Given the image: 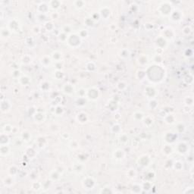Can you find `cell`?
I'll use <instances>...</instances> for the list:
<instances>
[{
    "label": "cell",
    "instance_id": "cell-1",
    "mask_svg": "<svg viewBox=\"0 0 194 194\" xmlns=\"http://www.w3.org/2000/svg\"><path fill=\"white\" fill-rule=\"evenodd\" d=\"M66 42H67V43L68 44V46L70 47L75 48H77L81 45V38L80 37L78 33H71V34L67 37Z\"/></svg>",
    "mask_w": 194,
    "mask_h": 194
},
{
    "label": "cell",
    "instance_id": "cell-2",
    "mask_svg": "<svg viewBox=\"0 0 194 194\" xmlns=\"http://www.w3.org/2000/svg\"><path fill=\"white\" fill-rule=\"evenodd\" d=\"M82 185H83V189H87V190H90V189H93V187H95L96 181L91 177H87V178H84L83 180Z\"/></svg>",
    "mask_w": 194,
    "mask_h": 194
},
{
    "label": "cell",
    "instance_id": "cell-3",
    "mask_svg": "<svg viewBox=\"0 0 194 194\" xmlns=\"http://www.w3.org/2000/svg\"><path fill=\"white\" fill-rule=\"evenodd\" d=\"M125 155V151L121 149H118L114 151L113 156L116 160H122Z\"/></svg>",
    "mask_w": 194,
    "mask_h": 194
},
{
    "label": "cell",
    "instance_id": "cell-4",
    "mask_svg": "<svg viewBox=\"0 0 194 194\" xmlns=\"http://www.w3.org/2000/svg\"><path fill=\"white\" fill-rule=\"evenodd\" d=\"M3 184L5 187H11L12 185L14 184V177L9 175L7 178H5L3 180Z\"/></svg>",
    "mask_w": 194,
    "mask_h": 194
},
{
    "label": "cell",
    "instance_id": "cell-5",
    "mask_svg": "<svg viewBox=\"0 0 194 194\" xmlns=\"http://www.w3.org/2000/svg\"><path fill=\"white\" fill-rule=\"evenodd\" d=\"M49 60H52L51 58H49V57H48V56H44L43 58L41 59V61H40L41 65H43L44 67H45V65H46V68H48V66H49L52 62H47V61H49Z\"/></svg>",
    "mask_w": 194,
    "mask_h": 194
},
{
    "label": "cell",
    "instance_id": "cell-6",
    "mask_svg": "<svg viewBox=\"0 0 194 194\" xmlns=\"http://www.w3.org/2000/svg\"><path fill=\"white\" fill-rule=\"evenodd\" d=\"M31 137L30 136V133H27V132L24 131L22 133V135H21V138L24 141H29L30 140V138Z\"/></svg>",
    "mask_w": 194,
    "mask_h": 194
}]
</instances>
